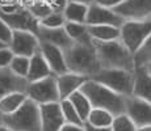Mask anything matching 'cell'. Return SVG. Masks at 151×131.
<instances>
[{
  "mask_svg": "<svg viewBox=\"0 0 151 131\" xmlns=\"http://www.w3.org/2000/svg\"><path fill=\"white\" fill-rule=\"evenodd\" d=\"M88 80H89V77L80 75V74H75V72H71V71L62 74V75H58L57 83H58V89H59L60 100H66L72 93L80 91L82 87Z\"/></svg>",
  "mask_w": 151,
  "mask_h": 131,
  "instance_id": "2e32d148",
  "label": "cell"
},
{
  "mask_svg": "<svg viewBox=\"0 0 151 131\" xmlns=\"http://www.w3.org/2000/svg\"><path fill=\"white\" fill-rule=\"evenodd\" d=\"M112 130L113 131H137L138 127L134 125V122L129 118V115L125 113V114L117 115L114 117L112 125Z\"/></svg>",
  "mask_w": 151,
  "mask_h": 131,
  "instance_id": "4dcf8cb0",
  "label": "cell"
},
{
  "mask_svg": "<svg viewBox=\"0 0 151 131\" xmlns=\"http://www.w3.org/2000/svg\"><path fill=\"white\" fill-rule=\"evenodd\" d=\"M27 100L28 94L25 92H16L4 96L0 98V114H12L19 110Z\"/></svg>",
  "mask_w": 151,
  "mask_h": 131,
  "instance_id": "603a6c76",
  "label": "cell"
},
{
  "mask_svg": "<svg viewBox=\"0 0 151 131\" xmlns=\"http://www.w3.org/2000/svg\"><path fill=\"white\" fill-rule=\"evenodd\" d=\"M67 20H66L63 12H58V11H53L50 14L43 17L40 20V26H45V28H63L66 25Z\"/></svg>",
  "mask_w": 151,
  "mask_h": 131,
  "instance_id": "f1b7e54d",
  "label": "cell"
},
{
  "mask_svg": "<svg viewBox=\"0 0 151 131\" xmlns=\"http://www.w3.org/2000/svg\"><path fill=\"white\" fill-rule=\"evenodd\" d=\"M0 131H12L9 129V127H7V126H4V125H0Z\"/></svg>",
  "mask_w": 151,
  "mask_h": 131,
  "instance_id": "ab89813d",
  "label": "cell"
},
{
  "mask_svg": "<svg viewBox=\"0 0 151 131\" xmlns=\"http://www.w3.org/2000/svg\"><path fill=\"white\" fill-rule=\"evenodd\" d=\"M126 114L137 127L151 126V104L135 96L126 97Z\"/></svg>",
  "mask_w": 151,
  "mask_h": 131,
  "instance_id": "30bf717a",
  "label": "cell"
},
{
  "mask_svg": "<svg viewBox=\"0 0 151 131\" xmlns=\"http://www.w3.org/2000/svg\"><path fill=\"white\" fill-rule=\"evenodd\" d=\"M29 67H30V58L21 57V55H14V58L9 64V68L12 69L14 74L20 75L22 77L28 76Z\"/></svg>",
  "mask_w": 151,
  "mask_h": 131,
  "instance_id": "f546056e",
  "label": "cell"
},
{
  "mask_svg": "<svg viewBox=\"0 0 151 131\" xmlns=\"http://www.w3.org/2000/svg\"><path fill=\"white\" fill-rule=\"evenodd\" d=\"M101 68H118L134 71V54L121 42V39L109 42H93Z\"/></svg>",
  "mask_w": 151,
  "mask_h": 131,
  "instance_id": "7a4b0ae2",
  "label": "cell"
},
{
  "mask_svg": "<svg viewBox=\"0 0 151 131\" xmlns=\"http://www.w3.org/2000/svg\"><path fill=\"white\" fill-rule=\"evenodd\" d=\"M42 131H59L66 125L60 101L40 105Z\"/></svg>",
  "mask_w": 151,
  "mask_h": 131,
  "instance_id": "7c38bea8",
  "label": "cell"
},
{
  "mask_svg": "<svg viewBox=\"0 0 151 131\" xmlns=\"http://www.w3.org/2000/svg\"><path fill=\"white\" fill-rule=\"evenodd\" d=\"M89 5H86L83 3L72 1L68 0L67 5L63 9L67 22H80V24H87V17H88Z\"/></svg>",
  "mask_w": 151,
  "mask_h": 131,
  "instance_id": "7402d4cb",
  "label": "cell"
},
{
  "mask_svg": "<svg viewBox=\"0 0 151 131\" xmlns=\"http://www.w3.org/2000/svg\"><path fill=\"white\" fill-rule=\"evenodd\" d=\"M60 107H62V113L65 117L66 123H71V125H78V126H84V121L82 117L79 115L78 110L75 109V106L72 105V102L66 98V100H60Z\"/></svg>",
  "mask_w": 151,
  "mask_h": 131,
  "instance_id": "484cf974",
  "label": "cell"
},
{
  "mask_svg": "<svg viewBox=\"0 0 151 131\" xmlns=\"http://www.w3.org/2000/svg\"><path fill=\"white\" fill-rule=\"evenodd\" d=\"M40 41L38 36L29 30H13V36L9 43V49L13 51L14 55L21 57H33L40 50Z\"/></svg>",
  "mask_w": 151,
  "mask_h": 131,
  "instance_id": "9c48e42d",
  "label": "cell"
},
{
  "mask_svg": "<svg viewBox=\"0 0 151 131\" xmlns=\"http://www.w3.org/2000/svg\"><path fill=\"white\" fill-rule=\"evenodd\" d=\"M51 75L54 74L51 71L50 66L46 62L41 50H38L33 57H30V67H29V72L27 76L28 81L32 83V81H37L47 76H51Z\"/></svg>",
  "mask_w": 151,
  "mask_h": 131,
  "instance_id": "ac0fdd59",
  "label": "cell"
},
{
  "mask_svg": "<svg viewBox=\"0 0 151 131\" xmlns=\"http://www.w3.org/2000/svg\"><path fill=\"white\" fill-rule=\"evenodd\" d=\"M0 121L12 131H42L40 105L29 97L12 114H0Z\"/></svg>",
  "mask_w": 151,
  "mask_h": 131,
  "instance_id": "277c9868",
  "label": "cell"
},
{
  "mask_svg": "<svg viewBox=\"0 0 151 131\" xmlns=\"http://www.w3.org/2000/svg\"><path fill=\"white\" fill-rule=\"evenodd\" d=\"M49 5L51 7L53 11H58V12H63L65 7L67 5L68 0H45Z\"/></svg>",
  "mask_w": 151,
  "mask_h": 131,
  "instance_id": "836d02e7",
  "label": "cell"
},
{
  "mask_svg": "<svg viewBox=\"0 0 151 131\" xmlns=\"http://www.w3.org/2000/svg\"><path fill=\"white\" fill-rule=\"evenodd\" d=\"M0 125H1V121H0Z\"/></svg>",
  "mask_w": 151,
  "mask_h": 131,
  "instance_id": "7bdbcfd3",
  "label": "cell"
},
{
  "mask_svg": "<svg viewBox=\"0 0 151 131\" xmlns=\"http://www.w3.org/2000/svg\"><path fill=\"white\" fill-rule=\"evenodd\" d=\"M0 17L13 30H29L36 34L38 31L40 21L25 5H0Z\"/></svg>",
  "mask_w": 151,
  "mask_h": 131,
  "instance_id": "8992f818",
  "label": "cell"
},
{
  "mask_svg": "<svg viewBox=\"0 0 151 131\" xmlns=\"http://www.w3.org/2000/svg\"><path fill=\"white\" fill-rule=\"evenodd\" d=\"M27 8L29 9V12L33 14L38 21L53 12L51 7L45 1V0H34V1L29 3V4L27 5Z\"/></svg>",
  "mask_w": 151,
  "mask_h": 131,
  "instance_id": "83f0119b",
  "label": "cell"
},
{
  "mask_svg": "<svg viewBox=\"0 0 151 131\" xmlns=\"http://www.w3.org/2000/svg\"><path fill=\"white\" fill-rule=\"evenodd\" d=\"M5 46H8V45H5V43H4V42H1V41H0V49L5 47Z\"/></svg>",
  "mask_w": 151,
  "mask_h": 131,
  "instance_id": "b9f144b4",
  "label": "cell"
},
{
  "mask_svg": "<svg viewBox=\"0 0 151 131\" xmlns=\"http://www.w3.org/2000/svg\"><path fill=\"white\" fill-rule=\"evenodd\" d=\"M66 31L68 33L70 38L75 43H83V45H92L93 39L89 33L88 24H80V22H66Z\"/></svg>",
  "mask_w": 151,
  "mask_h": 131,
  "instance_id": "44dd1931",
  "label": "cell"
},
{
  "mask_svg": "<svg viewBox=\"0 0 151 131\" xmlns=\"http://www.w3.org/2000/svg\"><path fill=\"white\" fill-rule=\"evenodd\" d=\"M120 29L121 42L135 54L151 34V20H125Z\"/></svg>",
  "mask_w": 151,
  "mask_h": 131,
  "instance_id": "52a82bcc",
  "label": "cell"
},
{
  "mask_svg": "<svg viewBox=\"0 0 151 131\" xmlns=\"http://www.w3.org/2000/svg\"><path fill=\"white\" fill-rule=\"evenodd\" d=\"M135 83L133 96L151 104V75L146 67L135 68Z\"/></svg>",
  "mask_w": 151,
  "mask_h": 131,
  "instance_id": "d6986e66",
  "label": "cell"
},
{
  "mask_svg": "<svg viewBox=\"0 0 151 131\" xmlns=\"http://www.w3.org/2000/svg\"><path fill=\"white\" fill-rule=\"evenodd\" d=\"M137 131H151V126H143V127H138Z\"/></svg>",
  "mask_w": 151,
  "mask_h": 131,
  "instance_id": "f35d334b",
  "label": "cell"
},
{
  "mask_svg": "<svg viewBox=\"0 0 151 131\" xmlns=\"http://www.w3.org/2000/svg\"><path fill=\"white\" fill-rule=\"evenodd\" d=\"M28 85V79L14 74L9 67L0 68V98L11 93L27 92Z\"/></svg>",
  "mask_w": 151,
  "mask_h": 131,
  "instance_id": "5bb4252c",
  "label": "cell"
},
{
  "mask_svg": "<svg viewBox=\"0 0 151 131\" xmlns=\"http://www.w3.org/2000/svg\"><path fill=\"white\" fill-rule=\"evenodd\" d=\"M134 71L118 69V68H101L91 79L103 84V85L108 87L112 91L125 96V97H129V96H133V92H134V83H135Z\"/></svg>",
  "mask_w": 151,
  "mask_h": 131,
  "instance_id": "5b68a950",
  "label": "cell"
},
{
  "mask_svg": "<svg viewBox=\"0 0 151 131\" xmlns=\"http://www.w3.org/2000/svg\"><path fill=\"white\" fill-rule=\"evenodd\" d=\"M125 22V20L112 8H106L103 5L93 3L89 5L87 24L88 25H114L120 26Z\"/></svg>",
  "mask_w": 151,
  "mask_h": 131,
  "instance_id": "4fadbf2b",
  "label": "cell"
},
{
  "mask_svg": "<svg viewBox=\"0 0 151 131\" xmlns=\"http://www.w3.org/2000/svg\"><path fill=\"white\" fill-rule=\"evenodd\" d=\"M113 121H114V115L110 112L100 107H92L86 123L97 127H112Z\"/></svg>",
  "mask_w": 151,
  "mask_h": 131,
  "instance_id": "cb8c5ba5",
  "label": "cell"
},
{
  "mask_svg": "<svg viewBox=\"0 0 151 131\" xmlns=\"http://www.w3.org/2000/svg\"><path fill=\"white\" fill-rule=\"evenodd\" d=\"M146 68H147V71H149V74L151 75V63H150L149 66H146Z\"/></svg>",
  "mask_w": 151,
  "mask_h": 131,
  "instance_id": "60d3db41",
  "label": "cell"
},
{
  "mask_svg": "<svg viewBox=\"0 0 151 131\" xmlns=\"http://www.w3.org/2000/svg\"><path fill=\"white\" fill-rule=\"evenodd\" d=\"M72 1H78V3H83L86 5H91L95 3V0H72Z\"/></svg>",
  "mask_w": 151,
  "mask_h": 131,
  "instance_id": "74e56055",
  "label": "cell"
},
{
  "mask_svg": "<svg viewBox=\"0 0 151 131\" xmlns=\"http://www.w3.org/2000/svg\"><path fill=\"white\" fill-rule=\"evenodd\" d=\"M12 36H13V29L0 17V41L9 46Z\"/></svg>",
  "mask_w": 151,
  "mask_h": 131,
  "instance_id": "1f68e13d",
  "label": "cell"
},
{
  "mask_svg": "<svg viewBox=\"0 0 151 131\" xmlns=\"http://www.w3.org/2000/svg\"><path fill=\"white\" fill-rule=\"evenodd\" d=\"M82 92L86 93L93 107L108 110L114 117L126 113V97L92 79L82 87Z\"/></svg>",
  "mask_w": 151,
  "mask_h": 131,
  "instance_id": "6da1fadb",
  "label": "cell"
},
{
  "mask_svg": "<svg viewBox=\"0 0 151 131\" xmlns=\"http://www.w3.org/2000/svg\"><path fill=\"white\" fill-rule=\"evenodd\" d=\"M84 129H86V131H113L112 127H97L88 123H84Z\"/></svg>",
  "mask_w": 151,
  "mask_h": 131,
  "instance_id": "8d00e7d4",
  "label": "cell"
},
{
  "mask_svg": "<svg viewBox=\"0 0 151 131\" xmlns=\"http://www.w3.org/2000/svg\"><path fill=\"white\" fill-rule=\"evenodd\" d=\"M13 58H14V54L9 49V46H5V47L0 49V68L9 67Z\"/></svg>",
  "mask_w": 151,
  "mask_h": 131,
  "instance_id": "d6a6232c",
  "label": "cell"
},
{
  "mask_svg": "<svg viewBox=\"0 0 151 131\" xmlns=\"http://www.w3.org/2000/svg\"><path fill=\"white\" fill-rule=\"evenodd\" d=\"M40 50H41L42 55L45 57L46 62L49 63L51 71L54 75H62L68 72V67L66 63L65 58V50L54 45H50L47 42H41L40 45Z\"/></svg>",
  "mask_w": 151,
  "mask_h": 131,
  "instance_id": "9a60e30c",
  "label": "cell"
},
{
  "mask_svg": "<svg viewBox=\"0 0 151 131\" xmlns=\"http://www.w3.org/2000/svg\"><path fill=\"white\" fill-rule=\"evenodd\" d=\"M124 1L125 0H95V3H97V4L103 5V7H106V8H112V9H114L116 7L122 4Z\"/></svg>",
  "mask_w": 151,
  "mask_h": 131,
  "instance_id": "e575fe53",
  "label": "cell"
},
{
  "mask_svg": "<svg viewBox=\"0 0 151 131\" xmlns=\"http://www.w3.org/2000/svg\"><path fill=\"white\" fill-rule=\"evenodd\" d=\"M93 42H109L120 39L121 29L114 25H88Z\"/></svg>",
  "mask_w": 151,
  "mask_h": 131,
  "instance_id": "ffe728a7",
  "label": "cell"
},
{
  "mask_svg": "<svg viewBox=\"0 0 151 131\" xmlns=\"http://www.w3.org/2000/svg\"><path fill=\"white\" fill-rule=\"evenodd\" d=\"M59 131H86V129H84V126H78V125L66 123Z\"/></svg>",
  "mask_w": 151,
  "mask_h": 131,
  "instance_id": "d590c367",
  "label": "cell"
},
{
  "mask_svg": "<svg viewBox=\"0 0 151 131\" xmlns=\"http://www.w3.org/2000/svg\"><path fill=\"white\" fill-rule=\"evenodd\" d=\"M28 97L38 105L58 102L60 101L59 89H58L57 75H51L45 79L29 83L27 92Z\"/></svg>",
  "mask_w": 151,
  "mask_h": 131,
  "instance_id": "ba28073f",
  "label": "cell"
},
{
  "mask_svg": "<svg viewBox=\"0 0 151 131\" xmlns=\"http://www.w3.org/2000/svg\"><path fill=\"white\" fill-rule=\"evenodd\" d=\"M68 100L72 102V105L75 106V109L78 110L79 115L82 117L84 123H86L87 118H88L89 113H91L92 107H93L91 104V101H89V98L86 96V93L82 92V89H80V91L72 93V94L68 97Z\"/></svg>",
  "mask_w": 151,
  "mask_h": 131,
  "instance_id": "d4e9b609",
  "label": "cell"
},
{
  "mask_svg": "<svg viewBox=\"0 0 151 131\" xmlns=\"http://www.w3.org/2000/svg\"><path fill=\"white\" fill-rule=\"evenodd\" d=\"M134 63L135 68L146 67L151 63V34L134 54Z\"/></svg>",
  "mask_w": 151,
  "mask_h": 131,
  "instance_id": "4316f807",
  "label": "cell"
},
{
  "mask_svg": "<svg viewBox=\"0 0 151 131\" xmlns=\"http://www.w3.org/2000/svg\"><path fill=\"white\" fill-rule=\"evenodd\" d=\"M114 12L124 20H151V0H125Z\"/></svg>",
  "mask_w": 151,
  "mask_h": 131,
  "instance_id": "8fae6325",
  "label": "cell"
},
{
  "mask_svg": "<svg viewBox=\"0 0 151 131\" xmlns=\"http://www.w3.org/2000/svg\"><path fill=\"white\" fill-rule=\"evenodd\" d=\"M65 58L68 71L84 75L89 79L93 77L101 69L95 43L92 45L74 43L71 47L65 50Z\"/></svg>",
  "mask_w": 151,
  "mask_h": 131,
  "instance_id": "3957f363",
  "label": "cell"
},
{
  "mask_svg": "<svg viewBox=\"0 0 151 131\" xmlns=\"http://www.w3.org/2000/svg\"><path fill=\"white\" fill-rule=\"evenodd\" d=\"M37 36L41 42H47L50 45L58 46L62 50H67L74 45V41L70 38L68 33L66 31L65 26L63 28H45V26H40Z\"/></svg>",
  "mask_w": 151,
  "mask_h": 131,
  "instance_id": "e0dca14e",
  "label": "cell"
}]
</instances>
